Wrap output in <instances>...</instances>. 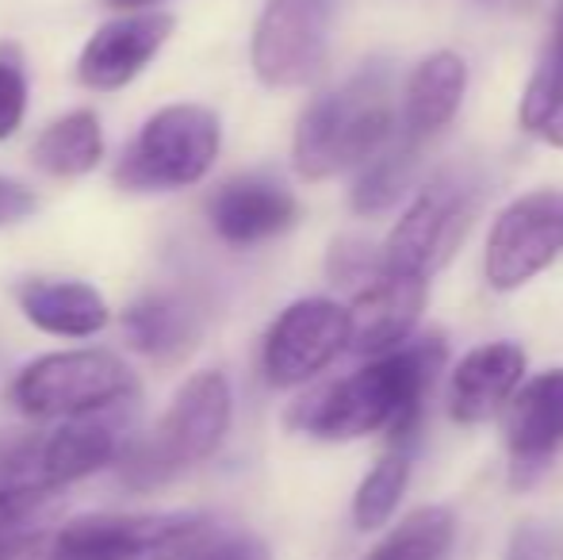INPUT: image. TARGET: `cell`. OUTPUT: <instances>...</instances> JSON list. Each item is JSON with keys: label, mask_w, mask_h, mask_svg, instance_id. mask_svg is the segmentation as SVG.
I'll list each match as a JSON object with an SVG mask.
<instances>
[{"label": "cell", "mask_w": 563, "mask_h": 560, "mask_svg": "<svg viewBox=\"0 0 563 560\" xmlns=\"http://www.w3.org/2000/svg\"><path fill=\"white\" fill-rule=\"evenodd\" d=\"M552 557H556V538H552V530L533 523L518 526V534L506 546V560H552Z\"/></svg>", "instance_id": "28"}, {"label": "cell", "mask_w": 563, "mask_h": 560, "mask_svg": "<svg viewBox=\"0 0 563 560\" xmlns=\"http://www.w3.org/2000/svg\"><path fill=\"white\" fill-rule=\"evenodd\" d=\"M211 538L208 515H85L62 526L51 560H185Z\"/></svg>", "instance_id": "7"}, {"label": "cell", "mask_w": 563, "mask_h": 560, "mask_svg": "<svg viewBox=\"0 0 563 560\" xmlns=\"http://www.w3.org/2000/svg\"><path fill=\"white\" fill-rule=\"evenodd\" d=\"M123 330L139 353L173 361L185 350H192L196 334H200V315L177 292H150L139 304L126 307Z\"/></svg>", "instance_id": "19"}, {"label": "cell", "mask_w": 563, "mask_h": 560, "mask_svg": "<svg viewBox=\"0 0 563 560\" xmlns=\"http://www.w3.org/2000/svg\"><path fill=\"white\" fill-rule=\"evenodd\" d=\"M407 480H410V453L399 446L364 476L361 487H356V495H353L356 530H379V526H387V518L395 515L402 492H407Z\"/></svg>", "instance_id": "24"}, {"label": "cell", "mask_w": 563, "mask_h": 560, "mask_svg": "<svg viewBox=\"0 0 563 560\" xmlns=\"http://www.w3.org/2000/svg\"><path fill=\"white\" fill-rule=\"evenodd\" d=\"M169 31L173 15L165 12H139L104 23L77 58V81L97 92L123 89L150 66V58L165 46Z\"/></svg>", "instance_id": "13"}, {"label": "cell", "mask_w": 563, "mask_h": 560, "mask_svg": "<svg viewBox=\"0 0 563 560\" xmlns=\"http://www.w3.org/2000/svg\"><path fill=\"white\" fill-rule=\"evenodd\" d=\"M185 560H273L268 546L253 534H227L219 541H200Z\"/></svg>", "instance_id": "27"}, {"label": "cell", "mask_w": 563, "mask_h": 560, "mask_svg": "<svg viewBox=\"0 0 563 560\" xmlns=\"http://www.w3.org/2000/svg\"><path fill=\"white\" fill-rule=\"evenodd\" d=\"M211 227L230 246H253L273 234L288 231L299 216V204L280 180L268 177H234L211 196Z\"/></svg>", "instance_id": "15"}, {"label": "cell", "mask_w": 563, "mask_h": 560, "mask_svg": "<svg viewBox=\"0 0 563 560\" xmlns=\"http://www.w3.org/2000/svg\"><path fill=\"white\" fill-rule=\"evenodd\" d=\"M115 8H142V4H162V0H108Z\"/></svg>", "instance_id": "30"}, {"label": "cell", "mask_w": 563, "mask_h": 560, "mask_svg": "<svg viewBox=\"0 0 563 560\" xmlns=\"http://www.w3.org/2000/svg\"><path fill=\"white\" fill-rule=\"evenodd\" d=\"M503 438L514 469L541 472L563 449V369L533 376L506 399Z\"/></svg>", "instance_id": "14"}, {"label": "cell", "mask_w": 563, "mask_h": 560, "mask_svg": "<svg viewBox=\"0 0 563 560\" xmlns=\"http://www.w3.org/2000/svg\"><path fill=\"white\" fill-rule=\"evenodd\" d=\"M349 345V311L334 299H299L265 338V376L276 388H296L319 376Z\"/></svg>", "instance_id": "11"}, {"label": "cell", "mask_w": 563, "mask_h": 560, "mask_svg": "<svg viewBox=\"0 0 563 560\" xmlns=\"http://www.w3.org/2000/svg\"><path fill=\"white\" fill-rule=\"evenodd\" d=\"M456 534V518L445 507H426L410 515L384 546L372 553V560H445Z\"/></svg>", "instance_id": "25"}, {"label": "cell", "mask_w": 563, "mask_h": 560, "mask_svg": "<svg viewBox=\"0 0 563 560\" xmlns=\"http://www.w3.org/2000/svg\"><path fill=\"white\" fill-rule=\"evenodd\" d=\"M134 396V376L115 353L69 350L31 361L12 384V404L35 419H77Z\"/></svg>", "instance_id": "5"}, {"label": "cell", "mask_w": 563, "mask_h": 560, "mask_svg": "<svg viewBox=\"0 0 563 560\" xmlns=\"http://www.w3.org/2000/svg\"><path fill=\"white\" fill-rule=\"evenodd\" d=\"M227 430H230L227 376L196 373L192 381L177 392V399H173L169 411L162 415V422H157L146 438L126 446L119 476H123V484L134 487V492L162 487V484H169V480H177L180 472L208 461V457L223 446Z\"/></svg>", "instance_id": "3"}, {"label": "cell", "mask_w": 563, "mask_h": 560, "mask_svg": "<svg viewBox=\"0 0 563 560\" xmlns=\"http://www.w3.org/2000/svg\"><path fill=\"white\" fill-rule=\"evenodd\" d=\"M472 211H475L472 180L464 173H441L438 180H430L415 196L407 216L391 231L384 254H379L384 270L410 273V277H430L433 270H441L456 254L460 239L472 227Z\"/></svg>", "instance_id": "8"}, {"label": "cell", "mask_w": 563, "mask_h": 560, "mask_svg": "<svg viewBox=\"0 0 563 560\" xmlns=\"http://www.w3.org/2000/svg\"><path fill=\"white\" fill-rule=\"evenodd\" d=\"M35 211V193L20 180L0 177V227H12Z\"/></svg>", "instance_id": "29"}, {"label": "cell", "mask_w": 563, "mask_h": 560, "mask_svg": "<svg viewBox=\"0 0 563 560\" xmlns=\"http://www.w3.org/2000/svg\"><path fill=\"white\" fill-rule=\"evenodd\" d=\"M467 92V66L456 51H438L407 81V97H402V120H407L410 139H430L441 128H449L452 116L460 112Z\"/></svg>", "instance_id": "17"}, {"label": "cell", "mask_w": 563, "mask_h": 560, "mask_svg": "<svg viewBox=\"0 0 563 560\" xmlns=\"http://www.w3.org/2000/svg\"><path fill=\"white\" fill-rule=\"evenodd\" d=\"M391 77L384 66H364L303 112L291 142L296 173L327 180L364 165L391 139Z\"/></svg>", "instance_id": "2"}, {"label": "cell", "mask_w": 563, "mask_h": 560, "mask_svg": "<svg viewBox=\"0 0 563 560\" xmlns=\"http://www.w3.org/2000/svg\"><path fill=\"white\" fill-rule=\"evenodd\" d=\"M521 128L549 146H563V4L552 15L549 43L521 97Z\"/></svg>", "instance_id": "20"}, {"label": "cell", "mask_w": 563, "mask_h": 560, "mask_svg": "<svg viewBox=\"0 0 563 560\" xmlns=\"http://www.w3.org/2000/svg\"><path fill=\"white\" fill-rule=\"evenodd\" d=\"M330 0H268L253 28V69L273 89L314 81L327 62Z\"/></svg>", "instance_id": "9"}, {"label": "cell", "mask_w": 563, "mask_h": 560, "mask_svg": "<svg viewBox=\"0 0 563 560\" xmlns=\"http://www.w3.org/2000/svg\"><path fill=\"white\" fill-rule=\"evenodd\" d=\"M58 515V495L38 487H0V560L35 553Z\"/></svg>", "instance_id": "23"}, {"label": "cell", "mask_w": 563, "mask_h": 560, "mask_svg": "<svg viewBox=\"0 0 563 560\" xmlns=\"http://www.w3.org/2000/svg\"><path fill=\"white\" fill-rule=\"evenodd\" d=\"M563 250V196L529 193L495 219L487 234V284L514 292L544 273Z\"/></svg>", "instance_id": "10"}, {"label": "cell", "mask_w": 563, "mask_h": 560, "mask_svg": "<svg viewBox=\"0 0 563 560\" xmlns=\"http://www.w3.org/2000/svg\"><path fill=\"white\" fill-rule=\"evenodd\" d=\"M445 365V342L422 338L410 350H391L372 358L361 373L319 388L314 396L299 399L288 422L311 438L349 441L364 433L391 430L399 441L410 438L418 426V411L430 392L433 376Z\"/></svg>", "instance_id": "1"}, {"label": "cell", "mask_w": 563, "mask_h": 560, "mask_svg": "<svg viewBox=\"0 0 563 560\" xmlns=\"http://www.w3.org/2000/svg\"><path fill=\"white\" fill-rule=\"evenodd\" d=\"M123 407V404H119ZM108 411L77 415L38 441H20L0 457V487H58L85 480L123 453V419Z\"/></svg>", "instance_id": "6"}, {"label": "cell", "mask_w": 563, "mask_h": 560, "mask_svg": "<svg viewBox=\"0 0 563 560\" xmlns=\"http://www.w3.org/2000/svg\"><path fill=\"white\" fill-rule=\"evenodd\" d=\"M15 299L38 330L58 338H89L108 322L104 296L81 281H23Z\"/></svg>", "instance_id": "18"}, {"label": "cell", "mask_w": 563, "mask_h": 560, "mask_svg": "<svg viewBox=\"0 0 563 560\" xmlns=\"http://www.w3.org/2000/svg\"><path fill=\"white\" fill-rule=\"evenodd\" d=\"M223 128L211 108L169 105L150 116L139 139L115 165V180L131 193H173L188 188L216 165Z\"/></svg>", "instance_id": "4"}, {"label": "cell", "mask_w": 563, "mask_h": 560, "mask_svg": "<svg viewBox=\"0 0 563 560\" xmlns=\"http://www.w3.org/2000/svg\"><path fill=\"white\" fill-rule=\"evenodd\" d=\"M418 139H402V142H384L368 162L361 165L353 180V193H349V204L361 216H379L387 211L402 193H407L410 177H415L418 165Z\"/></svg>", "instance_id": "22"}, {"label": "cell", "mask_w": 563, "mask_h": 560, "mask_svg": "<svg viewBox=\"0 0 563 560\" xmlns=\"http://www.w3.org/2000/svg\"><path fill=\"white\" fill-rule=\"evenodd\" d=\"M27 112V62L15 43H0V142L12 139Z\"/></svg>", "instance_id": "26"}, {"label": "cell", "mask_w": 563, "mask_h": 560, "mask_svg": "<svg viewBox=\"0 0 563 560\" xmlns=\"http://www.w3.org/2000/svg\"><path fill=\"white\" fill-rule=\"evenodd\" d=\"M104 157V131L92 112H69L54 120L35 142V165L54 177H81Z\"/></svg>", "instance_id": "21"}, {"label": "cell", "mask_w": 563, "mask_h": 560, "mask_svg": "<svg viewBox=\"0 0 563 560\" xmlns=\"http://www.w3.org/2000/svg\"><path fill=\"white\" fill-rule=\"evenodd\" d=\"M426 307V277L379 270L349 311V345L364 358L399 350Z\"/></svg>", "instance_id": "12"}, {"label": "cell", "mask_w": 563, "mask_h": 560, "mask_svg": "<svg viewBox=\"0 0 563 560\" xmlns=\"http://www.w3.org/2000/svg\"><path fill=\"white\" fill-rule=\"evenodd\" d=\"M526 373V353L514 342H487L464 353L449 381V415L460 426L495 419L506 399L518 392Z\"/></svg>", "instance_id": "16"}]
</instances>
